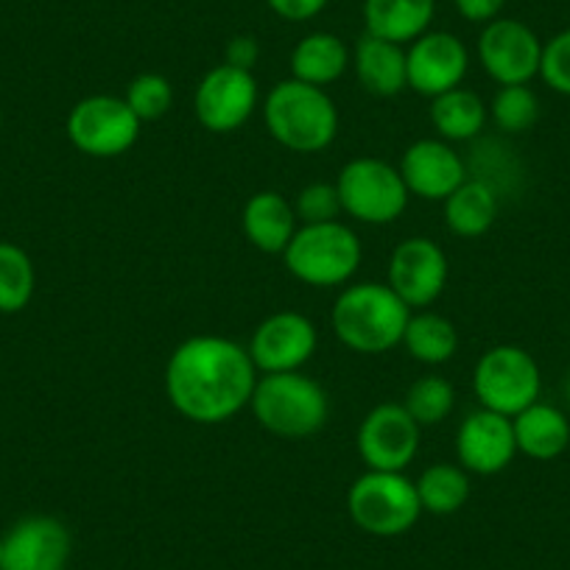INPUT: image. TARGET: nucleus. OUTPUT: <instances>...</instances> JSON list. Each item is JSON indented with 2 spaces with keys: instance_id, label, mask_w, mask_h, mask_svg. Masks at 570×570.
Instances as JSON below:
<instances>
[{
  "instance_id": "obj_1",
  "label": "nucleus",
  "mask_w": 570,
  "mask_h": 570,
  "mask_svg": "<svg viewBox=\"0 0 570 570\" xmlns=\"http://www.w3.org/2000/svg\"><path fill=\"white\" fill-rule=\"evenodd\" d=\"M257 366L249 350L224 336L185 338L166 364L168 403L185 420L218 425L252 403Z\"/></svg>"
},
{
  "instance_id": "obj_2",
  "label": "nucleus",
  "mask_w": 570,
  "mask_h": 570,
  "mask_svg": "<svg viewBox=\"0 0 570 570\" xmlns=\"http://www.w3.org/2000/svg\"><path fill=\"white\" fill-rule=\"evenodd\" d=\"M411 308L386 283L347 285L333 305V331L347 350L383 355L403 342Z\"/></svg>"
},
{
  "instance_id": "obj_3",
  "label": "nucleus",
  "mask_w": 570,
  "mask_h": 570,
  "mask_svg": "<svg viewBox=\"0 0 570 570\" xmlns=\"http://www.w3.org/2000/svg\"><path fill=\"white\" fill-rule=\"evenodd\" d=\"M263 120L274 140L297 155H320L336 140L338 109L322 87L288 79L268 90Z\"/></svg>"
},
{
  "instance_id": "obj_4",
  "label": "nucleus",
  "mask_w": 570,
  "mask_h": 570,
  "mask_svg": "<svg viewBox=\"0 0 570 570\" xmlns=\"http://www.w3.org/2000/svg\"><path fill=\"white\" fill-rule=\"evenodd\" d=\"M257 425L283 440H305L320 434L331 416L327 392L303 372H274L257 377L249 403Z\"/></svg>"
},
{
  "instance_id": "obj_5",
  "label": "nucleus",
  "mask_w": 570,
  "mask_h": 570,
  "mask_svg": "<svg viewBox=\"0 0 570 570\" xmlns=\"http://www.w3.org/2000/svg\"><path fill=\"white\" fill-rule=\"evenodd\" d=\"M361 240L347 224H303L285 246V268L311 288H333L353 279L361 266Z\"/></svg>"
},
{
  "instance_id": "obj_6",
  "label": "nucleus",
  "mask_w": 570,
  "mask_h": 570,
  "mask_svg": "<svg viewBox=\"0 0 570 570\" xmlns=\"http://www.w3.org/2000/svg\"><path fill=\"white\" fill-rule=\"evenodd\" d=\"M347 512L364 534L400 537L414 529L422 507L416 484L405 473L366 470L350 487Z\"/></svg>"
},
{
  "instance_id": "obj_7",
  "label": "nucleus",
  "mask_w": 570,
  "mask_h": 570,
  "mask_svg": "<svg viewBox=\"0 0 570 570\" xmlns=\"http://www.w3.org/2000/svg\"><path fill=\"white\" fill-rule=\"evenodd\" d=\"M342 210L361 224H392L409 207V188L397 168L377 157H355L336 179Z\"/></svg>"
},
{
  "instance_id": "obj_8",
  "label": "nucleus",
  "mask_w": 570,
  "mask_h": 570,
  "mask_svg": "<svg viewBox=\"0 0 570 570\" xmlns=\"http://www.w3.org/2000/svg\"><path fill=\"white\" fill-rule=\"evenodd\" d=\"M473 392L481 409L514 416L540 400L542 375L534 355L514 344L487 350L473 370Z\"/></svg>"
},
{
  "instance_id": "obj_9",
  "label": "nucleus",
  "mask_w": 570,
  "mask_h": 570,
  "mask_svg": "<svg viewBox=\"0 0 570 570\" xmlns=\"http://www.w3.org/2000/svg\"><path fill=\"white\" fill-rule=\"evenodd\" d=\"M140 120L124 98L87 96L70 109L68 137L76 149L96 160L126 155L140 137Z\"/></svg>"
},
{
  "instance_id": "obj_10",
  "label": "nucleus",
  "mask_w": 570,
  "mask_h": 570,
  "mask_svg": "<svg viewBox=\"0 0 570 570\" xmlns=\"http://www.w3.org/2000/svg\"><path fill=\"white\" fill-rule=\"evenodd\" d=\"M479 62L484 73L501 87L529 85L540 76L542 42L534 29L514 18H498L484 26L479 37Z\"/></svg>"
},
{
  "instance_id": "obj_11",
  "label": "nucleus",
  "mask_w": 570,
  "mask_h": 570,
  "mask_svg": "<svg viewBox=\"0 0 570 570\" xmlns=\"http://www.w3.org/2000/svg\"><path fill=\"white\" fill-rule=\"evenodd\" d=\"M257 81L252 70L216 65L202 76L196 87L194 112L196 120L213 135H229L240 129L257 109Z\"/></svg>"
},
{
  "instance_id": "obj_12",
  "label": "nucleus",
  "mask_w": 570,
  "mask_h": 570,
  "mask_svg": "<svg viewBox=\"0 0 570 570\" xmlns=\"http://www.w3.org/2000/svg\"><path fill=\"white\" fill-rule=\"evenodd\" d=\"M420 431L405 405L381 403L358 428V456L366 470L405 473L420 451Z\"/></svg>"
},
{
  "instance_id": "obj_13",
  "label": "nucleus",
  "mask_w": 570,
  "mask_h": 570,
  "mask_svg": "<svg viewBox=\"0 0 570 570\" xmlns=\"http://www.w3.org/2000/svg\"><path fill=\"white\" fill-rule=\"evenodd\" d=\"M386 285L409 308H428L448 285V255L431 238H405L389 257Z\"/></svg>"
},
{
  "instance_id": "obj_14",
  "label": "nucleus",
  "mask_w": 570,
  "mask_h": 570,
  "mask_svg": "<svg viewBox=\"0 0 570 570\" xmlns=\"http://www.w3.org/2000/svg\"><path fill=\"white\" fill-rule=\"evenodd\" d=\"M316 344L320 333L308 316L297 311H279L255 327L246 350L257 372L274 375V372H297L299 366L308 364L316 353Z\"/></svg>"
},
{
  "instance_id": "obj_15",
  "label": "nucleus",
  "mask_w": 570,
  "mask_h": 570,
  "mask_svg": "<svg viewBox=\"0 0 570 570\" xmlns=\"http://www.w3.org/2000/svg\"><path fill=\"white\" fill-rule=\"evenodd\" d=\"M405 70L411 90L436 98L462 87L470 70V53L451 31H425L405 51Z\"/></svg>"
},
{
  "instance_id": "obj_16",
  "label": "nucleus",
  "mask_w": 570,
  "mask_h": 570,
  "mask_svg": "<svg viewBox=\"0 0 570 570\" xmlns=\"http://www.w3.org/2000/svg\"><path fill=\"white\" fill-rule=\"evenodd\" d=\"M73 540L62 520L51 514H31L18 520L3 537L0 570H65Z\"/></svg>"
},
{
  "instance_id": "obj_17",
  "label": "nucleus",
  "mask_w": 570,
  "mask_h": 570,
  "mask_svg": "<svg viewBox=\"0 0 570 570\" xmlns=\"http://www.w3.org/2000/svg\"><path fill=\"white\" fill-rule=\"evenodd\" d=\"M400 177L411 196L425 202H445L468 179V166L451 142L440 137L411 142L400 160Z\"/></svg>"
},
{
  "instance_id": "obj_18",
  "label": "nucleus",
  "mask_w": 570,
  "mask_h": 570,
  "mask_svg": "<svg viewBox=\"0 0 570 570\" xmlns=\"http://www.w3.org/2000/svg\"><path fill=\"white\" fill-rule=\"evenodd\" d=\"M456 456L468 473L498 475L518 456L512 416L479 409L459 425Z\"/></svg>"
},
{
  "instance_id": "obj_19",
  "label": "nucleus",
  "mask_w": 570,
  "mask_h": 570,
  "mask_svg": "<svg viewBox=\"0 0 570 570\" xmlns=\"http://www.w3.org/2000/svg\"><path fill=\"white\" fill-rule=\"evenodd\" d=\"M240 227H244L246 240L257 252L266 255H283L285 246L292 244L297 233V213L294 205L277 190H261L249 196L240 213Z\"/></svg>"
},
{
  "instance_id": "obj_20",
  "label": "nucleus",
  "mask_w": 570,
  "mask_h": 570,
  "mask_svg": "<svg viewBox=\"0 0 570 570\" xmlns=\"http://www.w3.org/2000/svg\"><path fill=\"white\" fill-rule=\"evenodd\" d=\"M512 428L518 453L537 462H551L570 445V420L551 403H531L512 416Z\"/></svg>"
},
{
  "instance_id": "obj_21",
  "label": "nucleus",
  "mask_w": 570,
  "mask_h": 570,
  "mask_svg": "<svg viewBox=\"0 0 570 570\" xmlns=\"http://www.w3.org/2000/svg\"><path fill=\"white\" fill-rule=\"evenodd\" d=\"M353 68L370 96L392 98L409 87L405 48L381 37L364 35L353 51Z\"/></svg>"
},
{
  "instance_id": "obj_22",
  "label": "nucleus",
  "mask_w": 570,
  "mask_h": 570,
  "mask_svg": "<svg viewBox=\"0 0 570 570\" xmlns=\"http://www.w3.org/2000/svg\"><path fill=\"white\" fill-rule=\"evenodd\" d=\"M436 0H364L366 35L411 46L431 29Z\"/></svg>"
},
{
  "instance_id": "obj_23",
  "label": "nucleus",
  "mask_w": 570,
  "mask_h": 570,
  "mask_svg": "<svg viewBox=\"0 0 570 570\" xmlns=\"http://www.w3.org/2000/svg\"><path fill=\"white\" fill-rule=\"evenodd\" d=\"M350 68V48L342 37L331 31H314L303 37L292 51V73L297 81L325 90L327 85L342 79Z\"/></svg>"
},
{
  "instance_id": "obj_24",
  "label": "nucleus",
  "mask_w": 570,
  "mask_h": 570,
  "mask_svg": "<svg viewBox=\"0 0 570 570\" xmlns=\"http://www.w3.org/2000/svg\"><path fill=\"white\" fill-rule=\"evenodd\" d=\"M490 107L479 92L456 87L431 98V124L445 142H468L484 131Z\"/></svg>"
},
{
  "instance_id": "obj_25",
  "label": "nucleus",
  "mask_w": 570,
  "mask_h": 570,
  "mask_svg": "<svg viewBox=\"0 0 570 570\" xmlns=\"http://www.w3.org/2000/svg\"><path fill=\"white\" fill-rule=\"evenodd\" d=\"M498 218V194L481 179L468 177L445 199L448 229L459 238H479L490 233Z\"/></svg>"
},
{
  "instance_id": "obj_26",
  "label": "nucleus",
  "mask_w": 570,
  "mask_h": 570,
  "mask_svg": "<svg viewBox=\"0 0 570 570\" xmlns=\"http://www.w3.org/2000/svg\"><path fill=\"white\" fill-rule=\"evenodd\" d=\"M400 344L420 364L440 366L456 355L459 331L448 316L434 314V311H420V314L409 316V325H405Z\"/></svg>"
},
{
  "instance_id": "obj_27",
  "label": "nucleus",
  "mask_w": 570,
  "mask_h": 570,
  "mask_svg": "<svg viewBox=\"0 0 570 570\" xmlns=\"http://www.w3.org/2000/svg\"><path fill=\"white\" fill-rule=\"evenodd\" d=\"M414 484L422 512L436 518L456 514L470 498V473L462 464H431Z\"/></svg>"
},
{
  "instance_id": "obj_28",
  "label": "nucleus",
  "mask_w": 570,
  "mask_h": 570,
  "mask_svg": "<svg viewBox=\"0 0 570 570\" xmlns=\"http://www.w3.org/2000/svg\"><path fill=\"white\" fill-rule=\"evenodd\" d=\"M35 263L18 244L0 240V314H20L35 297Z\"/></svg>"
},
{
  "instance_id": "obj_29",
  "label": "nucleus",
  "mask_w": 570,
  "mask_h": 570,
  "mask_svg": "<svg viewBox=\"0 0 570 570\" xmlns=\"http://www.w3.org/2000/svg\"><path fill=\"white\" fill-rule=\"evenodd\" d=\"M403 405L420 428L440 425L442 420L451 416L453 405H456V389L448 377L425 375L411 383Z\"/></svg>"
},
{
  "instance_id": "obj_30",
  "label": "nucleus",
  "mask_w": 570,
  "mask_h": 570,
  "mask_svg": "<svg viewBox=\"0 0 570 570\" xmlns=\"http://www.w3.org/2000/svg\"><path fill=\"white\" fill-rule=\"evenodd\" d=\"M490 118L503 135L529 131L540 118V98L529 85L501 87L490 104Z\"/></svg>"
},
{
  "instance_id": "obj_31",
  "label": "nucleus",
  "mask_w": 570,
  "mask_h": 570,
  "mask_svg": "<svg viewBox=\"0 0 570 570\" xmlns=\"http://www.w3.org/2000/svg\"><path fill=\"white\" fill-rule=\"evenodd\" d=\"M124 101L129 104V109L137 115L140 124H146V120H160L171 109L174 87L166 76L140 73L129 81Z\"/></svg>"
},
{
  "instance_id": "obj_32",
  "label": "nucleus",
  "mask_w": 570,
  "mask_h": 570,
  "mask_svg": "<svg viewBox=\"0 0 570 570\" xmlns=\"http://www.w3.org/2000/svg\"><path fill=\"white\" fill-rule=\"evenodd\" d=\"M294 213H297V222L303 224H325V222H338L342 216V199H338L336 183H314L308 188H303L294 202Z\"/></svg>"
},
{
  "instance_id": "obj_33",
  "label": "nucleus",
  "mask_w": 570,
  "mask_h": 570,
  "mask_svg": "<svg viewBox=\"0 0 570 570\" xmlns=\"http://www.w3.org/2000/svg\"><path fill=\"white\" fill-rule=\"evenodd\" d=\"M540 76L553 92L570 98V29L559 31L542 46Z\"/></svg>"
},
{
  "instance_id": "obj_34",
  "label": "nucleus",
  "mask_w": 570,
  "mask_h": 570,
  "mask_svg": "<svg viewBox=\"0 0 570 570\" xmlns=\"http://www.w3.org/2000/svg\"><path fill=\"white\" fill-rule=\"evenodd\" d=\"M266 7L288 23H305V20L325 12L327 0H266Z\"/></svg>"
},
{
  "instance_id": "obj_35",
  "label": "nucleus",
  "mask_w": 570,
  "mask_h": 570,
  "mask_svg": "<svg viewBox=\"0 0 570 570\" xmlns=\"http://www.w3.org/2000/svg\"><path fill=\"white\" fill-rule=\"evenodd\" d=\"M456 12L462 14L470 23H492V20L501 18L507 0H453Z\"/></svg>"
},
{
  "instance_id": "obj_36",
  "label": "nucleus",
  "mask_w": 570,
  "mask_h": 570,
  "mask_svg": "<svg viewBox=\"0 0 570 570\" xmlns=\"http://www.w3.org/2000/svg\"><path fill=\"white\" fill-rule=\"evenodd\" d=\"M224 62L233 65V68L252 70L257 65V57H261V46H257L255 37L238 35L227 42V53H224Z\"/></svg>"
},
{
  "instance_id": "obj_37",
  "label": "nucleus",
  "mask_w": 570,
  "mask_h": 570,
  "mask_svg": "<svg viewBox=\"0 0 570 570\" xmlns=\"http://www.w3.org/2000/svg\"><path fill=\"white\" fill-rule=\"evenodd\" d=\"M564 397H568V403H570V375H568V381H564Z\"/></svg>"
},
{
  "instance_id": "obj_38",
  "label": "nucleus",
  "mask_w": 570,
  "mask_h": 570,
  "mask_svg": "<svg viewBox=\"0 0 570 570\" xmlns=\"http://www.w3.org/2000/svg\"><path fill=\"white\" fill-rule=\"evenodd\" d=\"M0 557H3V537H0Z\"/></svg>"
},
{
  "instance_id": "obj_39",
  "label": "nucleus",
  "mask_w": 570,
  "mask_h": 570,
  "mask_svg": "<svg viewBox=\"0 0 570 570\" xmlns=\"http://www.w3.org/2000/svg\"><path fill=\"white\" fill-rule=\"evenodd\" d=\"M0 129H3V112H0Z\"/></svg>"
}]
</instances>
